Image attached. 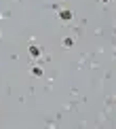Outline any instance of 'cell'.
I'll list each match as a JSON object with an SVG mask.
<instances>
[{"label":"cell","instance_id":"6da1fadb","mask_svg":"<svg viewBox=\"0 0 116 129\" xmlns=\"http://www.w3.org/2000/svg\"><path fill=\"white\" fill-rule=\"evenodd\" d=\"M57 15H59L61 21H72L74 19V13H72L70 9H59V11H57Z\"/></svg>","mask_w":116,"mask_h":129},{"label":"cell","instance_id":"7a4b0ae2","mask_svg":"<svg viewBox=\"0 0 116 129\" xmlns=\"http://www.w3.org/2000/svg\"><path fill=\"white\" fill-rule=\"evenodd\" d=\"M28 51H30V57H34V59H40L42 51H40V47H38V45H30V47H28Z\"/></svg>","mask_w":116,"mask_h":129},{"label":"cell","instance_id":"3957f363","mask_svg":"<svg viewBox=\"0 0 116 129\" xmlns=\"http://www.w3.org/2000/svg\"><path fill=\"white\" fill-rule=\"evenodd\" d=\"M30 72L34 74V76H38V78L42 76V74H44V72H42V68H40V66H32V68H30Z\"/></svg>","mask_w":116,"mask_h":129},{"label":"cell","instance_id":"277c9868","mask_svg":"<svg viewBox=\"0 0 116 129\" xmlns=\"http://www.w3.org/2000/svg\"><path fill=\"white\" fill-rule=\"evenodd\" d=\"M63 47H66V49L74 47V38H72V36H66V38H63Z\"/></svg>","mask_w":116,"mask_h":129},{"label":"cell","instance_id":"5b68a950","mask_svg":"<svg viewBox=\"0 0 116 129\" xmlns=\"http://www.w3.org/2000/svg\"><path fill=\"white\" fill-rule=\"evenodd\" d=\"M99 2H101V4H108V2H110V0H99Z\"/></svg>","mask_w":116,"mask_h":129}]
</instances>
